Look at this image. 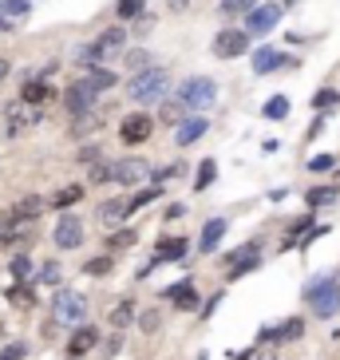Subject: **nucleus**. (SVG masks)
<instances>
[{
    "label": "nucleus",
    "instance_id": "c9c22d12",
    "mask_svg": "<svg viewBox=\"0 0 340 360\" xmlns=\"http://www.w3.org/2000/svg\"><path fill=\"white\" fill-rule=\"evenodd\" d=\"M285 115H289V99L285 96H273L266 103V119H273V123H277V119H285Z\"/></svg>",
    "mask_w": 340,
    "mask_h": 360
},
{
    "label": "nucleus",
    "instance_id": "f03ea898",
    "mask_svg": "<svg viewBox=\"0 0 340 360\" xmlns=\"http://www.w3.org/2000/svg\"><path fill=\"white\" fill-rule=\"evenodd\" d=\"M305 301H308V309H313L320 321H332L340 313V281H336V277H329V274L317 277V281H308Z\"/></svg>",
    "mask_w": 340,
    "mask_h": 360
},
{
    "label": "nucleus",
    "instance_id": "2f4dec72",
    "mask_svg": "<svg viewBox=\"0 0 340 360\" xmlns=\"http://www.w3.org/2000/svg\"><path fill=\"white\" fill-rule=\"evenodd\" d=\"M159 194H162V186H150V191H138L135 198L127 202V214H138V210H143V206H150V202L159 198Z\"/></svg>",
    "mask_w": 340,
    "mask_h": 360
},
{
    "label": "nucleus",
    "instance_id": "c756f323",
    "mask_svg": "<svg viewBox=\"0 0 340 360\" xmlns=\"http://www.w3.org/2000/svg\"><path fill=\"white\" fill-rule=\"evenodd\" d=\"M8 301H12L16 309H32V305H36V293L24 285V281H16V285L8 289Z\"/></svg>",
    "mask_w": 340,
    "mask_h": 360
},
{
    "label": "nucleus",
    "instance_id": "09e8293b",
    "mask_svg": "<svg viewBox=\"0 0 340 360\" xmlns=\"http://www.w3.org/2000/svg\"><path fill=\"white\" fill-rule=\"evenodd\" d=\"M249 360H281V356H277V352H254Z\"/></svg>",
    "mask_w": 340,
    "mask_h": 360
},
{
    "label": "nucleus",
    "instance_id": "5701e85b",
    "mask_svg": "<svg viewBox=\"0 0 340 360\" xmlns=\"http://www.w3.org/2000/svg\"><path fill=\"white\" fill-rule=\"evenodd\" d=\"M166 297H170V305H174V309H198V293H194L190 281H178V285H170Z\"/></svg>",
    "mask_w": 340,
    "mask_h": 360
},
{
    "label": "nucleus",
    "instance_id": "473e14b6",
    "mask_svg": "<svg viewBox=\"0 0 340 360\" xmlns=\"http://www.w3.org/2000/svg\"><path fill=\"white\" fill-rule=\"evenodd\" d=\"M8 274L16 277V281H28V277H32V257H24V254H16L8 262Z\"/></svg>",
    "mask_w": 340,
    "mask_h": 360
},
{
    "label": "nucleus",
    "instance_id": "ddd939ff",
    "mask_svg": "<svg viewBox=\"0 0 340 360\" xmlns=\"http://www.w3.org/2000/svg\"><path fill=\"white\" fill-rule=\"evenodd\" d=\"M52 238H55L60 250H79V245H84V222H79V218H60Z\"/></svg>",
    "mask_w": 340,
    "mask_h": 360
},
{
    "label": "nucleus",
    "instance_id": "0eeeda50",
    "mask_svg": "<svg viewBox=\"0 0 340 360\" xmlns=\"http://www.w3.org/2000/svg\"><path fill=\"white\" fill-rule=\"evenodd\" d=\"M257 262H261V242H245L242 250L230 254V262H225V277L237 281V277H245L249 269H257Z\"/></svg>",
    "mask_w": 340,
    "mask_h": 360
},
{
    "label": "nucleus",
    "instance_id": "7c9ffc66",
    "mask_svg": "<svg viewBox=\"0 0 340 360\" xmlns=\"http://www.w3.org/2000/svg\"><path fill=\"white\" fill-rule=\"evenodd\" d=\"M336 194H340V186H313L308 191V206L317 210V206H329V202H336Z\"/></svg>",
    "mask_w": 340,
    "mask_h": 360
},
{
    "label": "nucleus",
    "instance_id": "bb28decb",
    "mask_svg": "<svg viewBox=\"0 0 340 360\" xmlns=\"http://www.w3.org/2000/svg\"><path fill=\"white\" fill-rule=\"evenodd\" d=\"M182 254H186V242H182V238H162L159 262H182Z\"/></svg>",
    "mask_w": 340,
    "mask_h": 360
},
{
    "label": "nucleus",
    "instance_id": "c03bdc74",
    "mask_svg": "<svg viewBox=\"0 0 340 360\" xmlns=\"http://www.w3.org/2000/svg\"><path fill=\"white\" fill-rule=\"evenodd\" d=\"M332 167H336V159H332V155H317V159L308 162V170H317V174H320V170H332Z\"/></svg>",
    "mask_w": 340,
    "mask_h": 360
},
{
    "label": "nucleus",
    "instance_id": "423d86ee",
    "mask_svg": "<svg viewBox=\"0 0 340 360\" xmlns=\"http://www.w3.org/2000/svg\"><path fill=\"white\" fill-rule=\"evenodd\" d=\"M150 135H155V119H150L147 111H131V115L119 123V139H123L127 147H135V143H147Z\"/></svg>",
    "mask_w": 340,
    "mask_h": 360
},
{
    "label": "nucleus",
    "instance_id": "1a4fd4ad",
    "mask_svg": "<svg viewBox=\"0 0 340 360\" xmlns=\"http://www.w3.org/2000/svg\"><path fill=\"white\" fill-rule=\"evenodd\" d=\"M127 48V32L123 28H103L91 44V52H96V64H107V60H115L119 52Z\"/></svg>",
    "mask_w": 340,
    "mask_h": 360
},
{
    "label": "nucleus",
    "instance_id": "dca6fc26",
    "mask_svg": "<svg viewBox=\"0 0 340 360\" xmlns=\"http://www.w3.org/2000/svg\"><path fill=\"white\" fill-rule=\"evenodd\" d=\"M55 99V87L48 79H28L20 87V103H32V107H48Z\"/></svg>",
    "mask_w": 340,
    "mask_h": 360
},
{
    "label": "nucleus",
    "instance_id": "393cba45",
    "mask_svg": "<svg viewBox=\"0 0 340 360\" xmlns=\"http://www.w3.org/2000/svg\"><path fill=\"white\" fill-rule=\"evenodd\" d=\"M79 198H84V186L75 182V186H60V191L48 198V206H55V210H67V206H75Z\"/></svg>",
    "mask_w": 340,
    "mask_h": 360
},
{
    "label": "nucleus",
    "instance_id": "f8f14e48",
    "mask_svg": "<svg viewBox=\"0 0 340 360\" xmlns=\"http://www.w3.org/2000/svg\"><path fill=\"white\" fill-rule=\"evenodd\" d=\"M64 103H67V111H72V119L75 115H91V107H96V91H91L84 79H75V84L67 87Z\"/></svg>",
    "mask_w": 340,
    "mask_h": 360
},
{
    "label": "nucleus",
    "instance_id": "58836bf2",
    "mask_svg": "<svg viewBox=\"0 0 340 360\" xmlns=\"http://www.w3.org/2000/svg\"><path fill=\"white\" fill-rule=\"evenodd\" d=\"M24 356H28V345L24 340H12V345L0 349V360H24Z\"/></svg>",
    "mask_w": 340,
    "mask_h": 360
},
{
    "label": "nucleus",
    "instance_id": "79ce46f5",
    "mask_svg": "<svg viewBox=\"0 0 340 360\" xmlns=\"http://www.w3.org/2000/svg\"><path fill=\"white\" fill-rule=\"evenodd\" d=\"M308 226H313V218H297V222L289 226V242H285V245H293V242H297V238L308 230Z\"/></svg>",
    "mask_w": 340,
    "mask_h": 360
},
{
    "label": "nucleus",
    "instance_id": "b1692460",
    "mask_svg": "<svg viewBox=\"0 0 340 360\" xmlns=\"http://www.w3.org/2000/svg\"><path fill=\"white\" fill-rule=\"evenodd\" d=\"M206 131H210V123H206V119H182V123H178V147H190V143H198Z\"/></svg>",
    "mask_w": 340,
    "mask_h": 360
},
{
    "label": "nucleus",
    "instance_id": "20e7f679",
    "mask_svg": "<svg viewBox=\"0 0 340 360\" xmlns=\"http://www.w3.org/2000/svg\"><path fill=\"white\" fill-rule=\"evenodd\" d=\"M178 99H182V107H186V111H206V107L218 99V84H214L210 75H190V79L182 84Z\"/></svg>",
    "mask_w": 340,
    "mask_h": 360
},
{
    "label": "nucleus",
    "instance_id": "a18cd8bd",
    "mask_svg": "<svg viewBox=\"0 0 340 360\" xmlns=\"http://www.w3.org/2000/svg\"><path fill=\"white\" fill-rule=\"evenodd\" d=\"M147 64H150V56H147V52H131V56H127V68H135V72H143Z\"/></svg>",
    "mask_w": 340,
    "mask_h": 360
},
{
    "label": "nucleus",
    "instance_id": "2eb2a0df",
    "mask_svg": "<svg viewBox=\"0 0 340 360\" xmlns=\"http://www.w3.org/2000/svg\"><path fill=\"white\" fill-rule=\"evenodd\" d=\"M32 4L28 0H0V32H12L20 20H28Z\"/></svg>",
    "mask_w": 340,
    "mask_h": 360
},
{
    "label": "nucleus",
    "instance_id": "8fccbe9b",
    "mask_svg": "<svg viewBox=\"0 0 340 360\" xmlns=\"http://www.w3.org/2000/svg\"><path fill=\"white\" fill-rule=\"evenodd\" d=\"M186 4H190V0H170V8H174V12H182Z\"/></svg>",
    "mask_w": 340,
    "mask_h": 360
},
{
    "label": "nucleus",
    "instance_id": "412c9836",
    "mask_svg": "<svg viewBox=\"0 0 340 360\" xmlns=\"http://www.w3.org/2000/svg\"><path fill=\"white\" fill-rule=\"evenodd\" d=\"M222 238H225V218H210L202 238H198V250H202V254H214V250L222 245Z\"/></svg>",
    "mask_w": 340,
    "mask_h": 360
},
{
    "label": "nucleus",
    "instance_id": "7ed1b4c3",
    "mask_svg": "<svg viewBox=\"0 0 340 360\" xmlns=\"http://www.w3.org/2000/svg\"><path fill=\"white\" fill-rule=\"evenodd\" d=\"M40 119H44V107H32V103H8V111H4V135L8 139H24V135H32L36 127H40Z\"/></svg>",
    "mask_w": 340,
    "mask_h": 360
},
{
    "label": "nucleus",
    "instance_id": "de8ad7c7",
    "mask_svg": "<svg viewBox=\"0 0 340 360\" xmlns=\"http://www.w3.org/2000/svg\"><path fill=\"white\" fill-rule=\"evenodd\" d=\"M8 75H12V64H8V60H0V84H4Z\"/></svg>",
    "mask_w": 340,
    "mask_h": 360
},
{
    "label": "nucleus",
    "instance_id": "6ab92c4d",
    "mask_svg": "<svg viewBox=\"0 0 340 360\" xmlns=\"http://www.w3.org/2000/svg\"><path fill=\"white\" fill-rule=\"evenodd\" d=\"M44 206H48V202H44L40 194H28V198H20L8 210V218H12V222H36V218L44 214Z\"/></svg>",
    "mask_w": 340,
    "mask_h": 360
},
{
    "label": "nucleus",
    "instance_id": "a19ab883",
    "mask_svg": "<svg viewBox=\"0 0 340 360\" xmlns=\"http://www.w3.org/2000/svg\"><path fill=\"white\" fill-rule=\"evenodd\" d=\"M55 281H60V265L48 262V265L40 269V285H55Z\"/></svg>",
    "mask_w": 340,
    "mask_h": 360
},
{
    "label": "nucleus",
    "instance_id": "cd10ccee",
    "mask_svg": "<svg viewBox=\"0 0 340 360\" xmlns=\"http://www.w3.org/2000/svg\"><path fill=\"white\" fill-rule=\"evenodd\" d=\"M99 218H103L107 226H119L123 222V218H127V202H103V206H99Z\"/></svg>",
    "mask_w": 340,
    "mask_h": 360
},
{
    "label": "nucleus",
    "instance_id": "6e6552de",
    "mask_svg": "<svg viewBox=\"0 0 340 360\" xmlns=\"http://www.w3.org/2000/svg\"><path fill=\"white\" fill-rule=\"evenodd\" d=\"M249 52V32H242V28H225V32L214 36V56L218 60H234V56Z\"/></svg>",
    "mask_w": 340,
    "mask_h": 360
},
{
    "label": "nucleus",
    "instance_id": "aec40b11",
    "mask_svg": "<svg viewBox=\"0 0 340 360\" xmlns=\"http://www.w3.org/2000/svg\"><path fill=\"white\" fill-rule=\"evenodd\" d=\"M301 333H305V321L293 317V321H285L281 328H261V340H266V345H281V340H297Z\"/></svg>",
    "mask_w": 340,
    "mask_h": 360
},
{
    "label": "nucleus",
    "instance_id": "9d476101",
    "mask_svg": "<svg viewBox=\"0 0 340 360\" xmlns=\"http://www.w3.org/2000/svg\"><path fill=\"white\" fill-rule=\"evenodd\" d=\"M147 174H150L147 159H119V162H111V182H119V186H138Z\"/></svg>",
    "mask_w": 340,
    "mask_h": 360
},
{
    "label": "nucleus",
    "instance_id": "4468645a",
    "mask_svg": "<svg viewBox=\"0 0 340 360\" xmlns=\"http://www.w3.org/2000/svg\"><path fill=\"white\" fill-rule=\"evenodd\" d=\"M135 321H138V301H135V297H123V301H115V305H111V313H107V325L115 328V333L131 328Z\"/></svg>",
    "mask_w": 340,
    "mask_h": 360
},
{
    "label": "nucleus",
    "instance_id": "f3484780",
    "mask_svg": "<svg viewBox=\"0 0 340 360\" xmlns=\"http://www.w3.org/2000/svg\"><path fill=\"white\" fill-rule=\"evenodd\" d=\"M99 345V328L96 325H79L67 340V356H87V352Z\"/></svg>",
    "mask_w": 340,
    "mask_h": 360
},
{
    "label": "nucleus",
    "instance_id": "4c0bfd02",
    "mask_svg": "<svg viewBox=\"0 0 340 360\" xmlns=\"http://www.w3.org/2000/svg\"><path fill=\"white\" fill-rule=\"evenodd\" d=\"M91 182H96V186L111 182V162H107V159H96V162H91Z\"/></svg>",
    "mask_w": 340,
    "mask_h": 360
},
{
    "label": "nucleus",
    "instance_id": "c85d7f7f",
    "mask_svg": "<svg viewBox=\"0 0 340 360\" xmlns=\"http://www.w3.org/2000/svg\"><path fill=\"white\" fill-rule=\"evenodd\" d=\"M182 119H186L182 99H162V123H166V127H178Z\"/></svg>",
    "mask_w": 340,
    "mask_h": 360
},
{
    "label": "nucleus",
    "instance_id": "a878e982",
    "mask_svg": "<svg viewBox=\"0 0 340 360\" xmlns=\"http://www.w3.org/2000/svg\"><path fill=\"white\" fill-rule=\"evenodd\" d=\"M135 242H138V230H135V226H127V230H115L111 238H107V250L119 254V250H131Z\"/></svg>",
    "mask_w": 340,
    "mask_h": 360
},
{
    "label": "nucleus",
    "instance_id": "37998d69",
    "mask_svg": "<svg viewBox=\"0 0 340 360\" xmlns=\"http://www.w3.org/2000/svg\"><path fill=\"white\" fill-rule=\"evenodd\" d=\"M218 8H222V12H249V8H254V0H222Z\"/></svg>",
    "mask_w": 340,
    "mask_h": 360
},
{
    "label": "nucleus",
    "instance_id": "f257e3e1",
    "mask_svg": "<svg viewBox=\"0 0 340 360\" xmlns=\"http://www.w3.org/2000/svg\"><path fill=\"white\" fill-rule=\"evenodd\" d=\"M166 91H170V72L166 68H155V64L135 72L127 84V96L135 103H159V99H166Z\"/></svg>",
    "mask_w": 340,
    "mask_h": 360
},
{
    "label": "nucleus",
    "instance_id": "ea45409f",
    "mask_svg": "<svg viewBox=\"0 0 340 360\" xmlns=\"http://www.w3.org/2000/svg\"><path fill=\"white\" fill-rule=\"evenodd\" d=\"M336 99H340V96L332 91V87H320L317 96H313V107H317V111H325V107H332Z\"/></svg>",
    "mask_w": 340,
    "mask_h": 360
},
{
    "label": "nucleus",
    "instance_id": "f704fd0d",
    "mask_svg": "<svg viewBox=\"0 0 340 360\" xmlns=\"http://www.w3.org/2000/svg\"><path fill=\"white\" fill-rule=\"evenodd\" d=\"M214 174H218L214 159H202V167H198V174H194V186H198V191H206V186L214 182Z\"/></svg>",
    "mask_w": 340,
    "mask_h": 360
},
{
    "label": "nucleus",
    "instance_id": "72a5a7b5",
    "mask_svg": "<svg viewBox=\"0 0 340 360\" xmlns=\"http://www.w3.org/2000/svg\"><path fill=\"white\" fill-rule=\"evenodd\" d=\"M111 269H115V257H91V262L84 265V274H91V277H103V274H111Z\"/></svg>",
    "mask_w": 340,
    "mask_h": 360
},
{
    "label": "nucleus",
    "instance_id": "a211bd4d",
    "mask_svg": "<svg viewBox=\"0 0 340 360\" xmlns=\"http://www.w3.org/2000/svg\"><path fill=\"white\" fill-rule=\"evenodd\" d=\"M293 60L289 56H281V52H273V48H257L254 52V72L257 75H273V72H281V68H289Z\"/></svg>",
    "mask_w": 340,
    "mask_h": 360
},
{
    "label": "nucleus",
    "instance_id": "4be33fe9",
    "mask_svg": "<svg viewBox=\"0 0 340 360\" xmlns=\"http://www.w3.org/2000/svg\"><path fill=\"white\" fill-rule=\"evenodd\" d=\"M84 84L99 96V91H107V87H115V84H119V75H115V72H107L103 64H91V68L84 72Z\"/></svg>",
    "mask_w": 340,
    "mask_h": 360
},
{
    "label": "nucleus",
    "instance_id": "9b49d317",
    "mask_svg": "<svg viewBox=\"0 0 340 360\" xmlns=\"http://www.w3.org/2000/svg\"><path fill=\"white\" fill-rule=\"evenodd\" d=\"M277 20H281V4H261V8H249V16H245V32L249 36H266L277 28Z\"/></svg>",
    "mask_w": 340,
    "mask_h": 360
},
{
    "label": "nucleus",
    "instance_id": "39448f33",
    "mask_svg": "<svg viewBox=\"0 0 340 360\" xmlns=\"http://www.w3.org/2000/svg\"><path fill=\"white\" fill-rule=\"evenodd\" d=\"M87 317V301L75 289H55L52 297V321L55 325H79Z\"/></svg>",
    "mask_w": 340,
    "mask_h": 360
},
{
    "label": "nucleus",
    "instance_id": "49530a36",
    "mask_svg": "<svg viewBox=\"0 0 340 360\" xmlns=\"http://www.w3.org/2000/svg\"><path fill=\"white\" fill-rule=\"evenodd\" d=\"M143 328H147V333H155V328H159V313H143Z\"/></svg>",
    "mask_w": 340,
    "mask_h": 360
},
{
    "label": "nucleus",
    "instance_id": "e433bc0d",
    "mask_svg": "<svg viewBox=\"0 0 340 360\" xmlns=\"http://www.w3.org/2000/svg\"><path fill=\"white\" fill-rule=\"evenodd\" d=\"M143 8H147V0H119V4H115V12L123 16V20H131V16H138Z\"/></svg>",
    "mask_w": 340,
    "mask_h": 360
},
{
    "label": "nucleus",
    "instance_id": "3c124183",
    "mask_svg": "<svg viewBox=\"0 0 340 360\" xmlns=\"http://www.w3.org/2000/svg\"><path fill=\"white\" fill-rule=\"evenodd\" d=\"M249 356H254V352H237V356H230V360H249Z\"/></svg>",
    "mask_w": 340,
    "mask_h": 360
}]
</instances>
